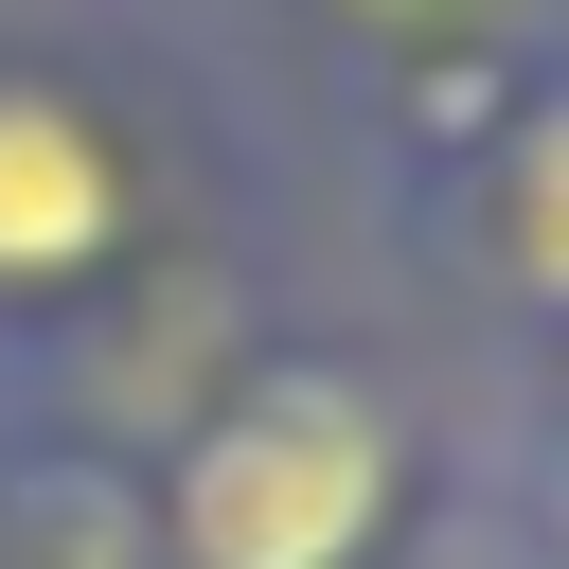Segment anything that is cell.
Segmentation results:
<instances>
[{
	"label": "cell",
	"mask_w": 569,
	"mask_h": 569,
	"mask_svg": "<svg viewBox=\"0 0 569 569\" xmlns=\"http://www.w3.org/2000/svg\"><path fill=\"white\" fill-rule=\"evenodd\" d=\"M391 516V427L338 373H267L196 427L178 462V551L196 569H356Z\"/></svg>",
	"instance_id": "cell-1"
},
{
	"label": "cell",
	"mask_w": 569,
	"mask_h": 569,
	"mask_svg": "<svg viewBox=\"0 0 569 569\" xmlns=\"http://www.w3.org/2000/svg\"><path fill=\"white\" fill-rule=\"evenodd\" d=\"M107 231H124V160H107L71 107L0 89V284H53V267H89Z\"/></svg>",
	"instance_id": "cell-2"
},
{
	"label": "cell",
	"mask_w": 569,
	"mask_h": 569,
	"mask_svg": "<svg viewBox=\"0 0 569 569\" xmlns=\"http://www.w3.org/2000/svg\"><path fill=\"white\" fill-rule=\"evenodd\" d=\"M498 267L533 302H569V107H533L516 160H498Z\"/></svg>",
	"instance_id": "cell-3"
},
{
	"label": "cell",
	"mask_w": 569,
	"mask_h": 569,
	"mask_svg": "<svg viewBox=\"0 0 569 569\" xmlns=\"http://www.w3.org/2000/svg\"><path fill=\"white\" fill-rule=\"evenodd\" d=\"M18 569H142V533H124L107 480H36L18 498Z\"/></svg>",
	"instance_id": "cell-4"
},
{
	"label": "cell",
	"mask_w": 569,
	"mask_h": 569,
	"mask_svg": "<svg viewBox=\"0 0 569 569\" xmlns=\"http://www.w3.org/2000/svg\"><path fill=\"white\" fill-rule=\"evenodd\" d=\"M338 18H391V36H427V18H480V0H338Z\"/></svg>",
	"instance_id": "cell-5"
}]
</instances>
